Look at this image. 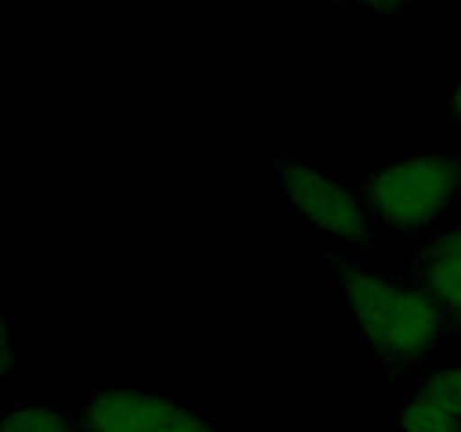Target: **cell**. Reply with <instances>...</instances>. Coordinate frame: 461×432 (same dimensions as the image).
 Returning <instances> with one entry per match:
<instances>
[{
    "label": "cell",
    "mask_w": 461,
    "mask_h": 432,
    "mask_svg": "<svg viewBox=\"0 0 461 432\" xmlns=\"http://www.w3.org/2000/svg\"><path fill=\"white\" fill-rule=\"evenodd\" d=\"M419 392L430 396L441 408H446L455 417L461 418V364L439 369V372L423 378L421 385H419Z\"/></svg>",
    "instance_id": "ba28073f"
},
{
    "label": "cell",
    "mask_w": 461,
    "mask_h": 432,
    "mask_svg": "<svg viewBox=\"0 0 461 432\" xmlns=\"http://www.w3.org/2000/svg\"><path fill=\"white\" fill-rule=\"evenodd\" d=\"M174 432H221V430H216V428L212 426L210 421H205V418H203L198 412L189 410L187 417L180 421V426L176 428Z\"/></svg>",
    "instance_id": "9c48e42d"
},
{
    "label": "cell",
    "mask_w": 461,
    "mask_h": 432,
    "mask_svg": "<svg viewBox=\"0 0 461 432\" xmlns=\"http://www.w3.org/2000/svg\"><path fill=\"white\" fill-rule=\"evenodd\" d=\"M365 345L390 369L426 358L448 331L441 306L421 288L405 286L342 256H329Z\"/></svg>",
    "instance_id": "6da1fadb"
},
{
    "label": "cell",
    "mask_w": 461,
    "mask_h": 432,
    "mask_svg": "<svg viewBox=\"0 0 461 432\" xmlns=\"http://www.w3.org/2000/svg\"><path fill=\"white\" fill-rule=\"evenodd\" d=\"M461 196V158L417 153L376 166L363 183V205L396 232H419Z\"/></svg>",
    "instance_id": "7a4b0ae2"
},
{
    "label": "cell",
    "mask_w": 461,
    "mask_h": 432,
    "mask_svg": "<svg viewBox=\"0 0 461 432\" xmlns=\"http://www.w3.org/2000/svg\"><path fill=\"white\" fill-rule=\"evenodd\" d=\"M275 176L295 214L311 228L351 246L372 241L367 210L342 180L286 153L277 156Z\"/></svg>",
    "instance_id": "3957f363"
},
{
    "label": "cell",
    "mask_w": 461,
    "mask_h": 432,
    "mask_svg": "<svg viewBox=\"0 0 461 432\" xmlns=\"http://www.w3.org/2000/svg\"><path fill=\"white\" fill-rule=\"evenodd\" d=\"M189 408L171 396L133 390L95 392L81 412L84 432H174Z\"/></svg>",
    "instance_id": "277c9868"
},
{
    "label": "cell",
    "mask_w": 461,
    "mask_h": 432,
    "mask_svg": "<svg viewBox=\"0 0 461 432\" xmlns=\"http://www.w3.org/2000/svg\"><path fill=\"white\" fill-rule=\"evenodd\" d=\"M412 284L444 310L448 327L461 331V223L428 238L410 259Z\"/></svg>",
    "instance_id": "5b68a950"
},
{
    "label": "cell",
    "mask_w": 461,
    "mask_h": 432,
    "mask_svg": "<svg viewBox=\"0 0 461 432\" xmlns=\"http://www.w3.org/2000/svg\"><path fill=\"white\" fill-rule=\"evenodd\" d=\"M448 111H450V115L455 117V122H459L461 124V79H459V84L455 86L453 94H450Z\"/></svg>",
    "instance_id": "8fae6325"
},
{
    "label": "cell",
    "mask_w": 461,
    "mask_h": 432,
    "mask_svg": "<svg viewBox=\"0 0 461 432\" xmlns=\"http://www.w3.org/2000/svg\"><path fill=\"white\" fill-rule=\"evenodd\" d=\"M399 426L403 432H461V418L417 390L401 408Z\"/></svg>",
    "instance_id": "8992f818"
},
{
    "label": "cell",
    "mask_w": 461,
    "mask_h": 432,
    "mask_svg": "<svg viewBox=\"0 0 461 432\" xmlns=\"http://www.w3.org/2000/svg\"><path fill=\"white\" fill-rule=\"evenodd\" d=\"M0 432H84L59 410L48 405H14L7 408Z\"/></svg>",
    "instance_id": "52a82bcc"
},
{
    "label": "cell",
    "mask_w": 461,
    "mask_h": 432,
    "mask_svg": "<svg viewBox=\"0 0 461 432\" xmlns=\"http://www.w3.org/2000/svg\"><path fill=\"white\" fill-rule=\"evenodd\" d=\"M3 349H0V367H3V374H9L12 372V363H14V356H12V331H9V327L3 328Z\"/></svg>",
    "instance_id": "30bf717a"
}]
</instances>
